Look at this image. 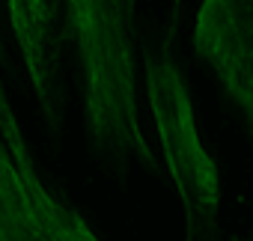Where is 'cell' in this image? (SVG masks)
I'll return each mask as SVG.
<instances>
[{"label": "cell", "instance_id": "obj_1", "mask_svg": "<svg viewBox=\"0 0 253 241\" xmlns=\"http://www.w3.org/2000/svg\"><path fill=\"white\" fill-rule=\"evenodd\" d=\"M63 6L60 39L75 45L92 152L116 170L128 161L155 170L137 98L134 0H63Z\"/></svg>", "mask_w": 253, "mask_h": 241}, {"label": "cell", "instance_id": "obj_2", "mask_svg": "<svg viewBox=\"0 0 253 241\" xmlns=\"http://www.w3.org/2000/svg\"><path fill=\"white\" fill-rule=\"evenodd\" d=\"M143 80L161 140L164 167L176 185L185 211V235L188 241H214L220 208V173L214 158L203 146L188 80L170 51V42H164L161 51L143 48Z\"/></svg>", "mask_w": 253, "mask_h": 241}, {"label": "cell", "instance_id": "obj_3", "mask_svg": "<svg viewBox=\"0 0 253 241\" xmlns=\"http://www.w3.org/2000/svg\"><path fill=\"white\" fill-rule=\"evenodd\" d=\"M194 51L211 66L253 137V0H203Z\"/></svg>", "mask_w": 253, "mask_h": 241}, {"label": "cell", "instance_id": "obj_4", "mask_svg": "<svg viewBox=\"0 0 253 241\" xmlns=\"http://www.w3.org/2000/svg\"><path fill=\"white\" fill-rule=\"evenodd\" d=\"M57 12L60 0H9V21L12 33L36 89V98L45 110L48 125L60 122V95H57Z\"/></svg>", "mask_w": 253, "mask_h": 241}, {"label": "cell", "instance_id": "obj_5", "mask_svg": "<svg viewBox=\"0 0 253 241\" xmlns=\"http://www.w3.org/2000/svg\"><path fill=\"white\" fill-rule=\"evenodd\" d=\"M0 134L6 137V143L12 149V158L21 170L24 188L30 194V202H33V211H36V220H39L45 238L48 241H98L95 232L89 229V223L81 217V211L72 208L63 197H57L45 185V179L39 176V167L30 155V146L21 134V125H18L15 113L9 110L3 83H0Z\"/></svg>", "mask_w": 253, "mask_h": 241}, {"label": "cell", "instance_id": "obj_6", "mask_svg": "<svg viewBox=\"0 0 253 241\" xmlns=\"http://www.w3.org/2000/svg\"><path fill=\"white\" fill-rule=\"evenodd\" d=\"M0 241H48L3 134H0Z\"/></svg>", "mask_w": 253, "mask_h": 241}, {"label": "cell", "instance_id": "obj_7", "mask_svg": "<svg viewBox=\"0 0 253 241\" xmlns=\"http://www.w3.org/2000/svg\"><path fill=\"white\" fill-rule=\"evenodd\" d=\"M0 51H3V42H0Z\"/></svg>", "mask_w": 253, "mask_h": 241}]
</instances>
